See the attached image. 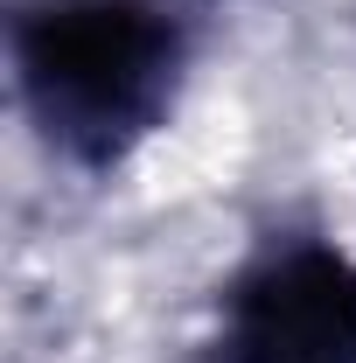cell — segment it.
<instances>
[{
    "label": "cell",
    "instance_id": "2",
    "mask_svg": "<svg viewBox=\"0 0 356 363\" xmlns=\"http://www.w3.org/2000/svg\"><path fill=\"white\" fill-rule=\"evenodd\" d=\"M196 363H356V252L279 238L245 259Z\"/></svg>",
    "mask_w": 356,
    "mask_h": 363
},
{
    "label": "cell",
    "instance_id": "1",
    "mask_svg": "<svg viewBox=\"0 0 356 363\" xmlns=\"http://www.w3.org/2000/svg\"><path fill=\"white\" fill-rule=\"evenodd\" d=\"M7 49L35 140L77 175L126 168L189 77V28L161 0H28Z\"/></svg>",
    "mask_w": 356,
    "mask_h": 363
}]
</instances>
